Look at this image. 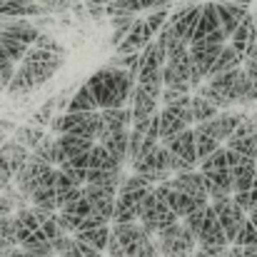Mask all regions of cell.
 <instances>
[{
	"mask_svg": "<svg viewBox=\"0 0 257 257\" xmlns=\"http://www.w3.org/2000/svg\"><path fill=\"white\" fill-rule=\"evenodd\" d=\"M65 63V55L63 53H53V50H45V48H35L30 45V50L25 53L20 68L15 70L10 85H8V95L10 97H18V95H30L33 90L43 87Z\"/></svg>",
	"mask_w": 257,
	"mask_h": 257,
	"instance_id": "obj_1",
	"label": "cell"
},
{
	"mask_svg": "<svg viewBox=\"0 0 257 257\" xmlns=\"http://www.w3.org/2000/svg\"><path fill=\"white\" fill-rule=\"evenodd\" d=\"M135 85H138V78H133L125 68H117V65L100 68L87 80V87L92 90L100 110H105V107H125Z\"/></svg>",
	"mask_w": 257,
	"mask_h": 257,
	"instance_id": "obj_2",
	"label": "cell"
},
{
	"mask_svg": "<svg viewBox=\"0 0 257 257\" xmlns=\"http://www.w3.org/2000/svg\"><path fill=\"white\" fill-rule=\"evenodd\" d=\"M50 130H53L55 135L73 133V135H83V138L97 140L107 127H105V117H102V112L90 110V112H60L58 117H53Z\"/></svg>",
	"mask_w": 257,
	"mask_h": 257,
	"instance_id": "obj_3",
	"label": "cell"
},
{
	"mask_svg": "<svg viewBox=\"0 0 257 257\" xmlns=\"http://www.w3.org/2000/svg\"><path fill=\"white\" fill-rule=\"evenodd\" d=\"M175 222H180V215L153 190V192L143 200V205H140V225L145 227V232L153 235V237H158L160 230L170 227Z\"/></svg>",
	"mask_w": 257,
	"mask_h": 257,
	"instance_id": "obj_4",
	"label": "cell"
},
{
	"mask_svg": "<svg viewBox=\"0 0 257 257\" xmlns=\"http://www.w3.org/2000/svg\"><path fill=\"white\" fill-rule=\"evenodd\" d=\"M158 247L163 257H192L197 250V237L185 227V222H175L158 232Z\"/></svg>",
	"mask_w": 257,
	"mask_h": 257,
	"instance_id": "obj_5",
	"label": "cell"
},
{
	"mask_svg": "<svg viewBox=\"0 0 257 257\" xmlns=\"http://www.w3.org/2000/svg\"><path fill=\"white\" fill-rule=\"evenodd\" d=\"M160 120H163V138H160V143H168L177 133L187 130V127L195 122V115H192V95L187 92V95L177 97L175 102H168V105L160 110Z\"/></svg>",
	"mask_w": 257,
	"mask_h": 257,
	"instance_id": "obj_6",
	"label": "cell"
},
{
	"mask_svg": "<svg viewBox=\"0 0 257 257\" xmlns=\"http://www.w3.org/2000/svg\"><path fill=\"white\" fill-rule=\"evenodd\" d=\"M133 172L153 180L155 185L163 182V180H170V168H168V145L165 143H158V148L148 155H140L133 165Z\"/></svg>",
	"mask_w": 257,
	"mask_h": 257,
	"instance_id": "obj_7",
	"label": "cell"
},
{
	"mask_svg": "<svg viewBox=\"0 0 257 257\" xmlns=\"http://www.w3.org/2000/svg\"><path fill=\"white\" fill-rule=\"evenodd\" d=\"M212 207L217 210V217H220V222H222V227H225V235H227V242L232 245L235 240H237V232H240V227L245 225V210L232 200V195L230 197H220V200H212Z\"/></svg>",
	"mask_w": 257,
	"mask_h": 257,
	"instance_id": "obj_8",
	"label": "cell"
},
{
	"mask_svg": "<svg viewBox=\"0 0 257 257\" xmlns=\"http://www.w3.org/2000/svg\"><path fill=\"white\" fill-rule=\"evenodd\" d=\"M55 185H58V168H50V170L38 180V185L33 187V192H30V205L58 212L60 207H58V187H55Z\"/></svg>",
	"mask_w": 257,
	"mask_h": 257,
	"instance_id": "obj_9",
	"label": "cell"
},
{
	"mask_svg": "<svg viewBox=\"0 0 257 257\" xmlns=\"http://www.w3.org/2000/svg\"><path fill=\"white\" fill-rule=\"evenodd\" d=\"M83 192H85L87 200L92 202L95 212H100V215H105L107 220H112L120 187H115V185H92V182H85V185H83Z\"/></svg>",
	"mask_w": 257,
	"mask_h": 257,
	"instance_id": "obj_10",
	"label": "cell"
},
{
	"mask_svg": "<svg viewBox=\"0 0 257 257\" xmlns=\"http://www.w3.org/2000/svg\"><path fill=\"white\" fill-rule=\"evenodd\" d=\"M197 245H212V247H227L230 245L227 235H225V227H222L212 202L205 207V222H202V230L197 235Z\"/></svg>",
	"mask_w": 257,
	"mask_h": 257,
	"instance_id": "obj_11",
	"label": "cell"
},
{
	"mask_svg": "<svg viewBox=\"0 0 257 257\" xmlns=\"http://www.w3.org/2000/svg\"><path fill=\"white\" fill-rule=\"evenodd\" d=\"M172 185L177 187V190H182V192H187V195H192L202 207H207L212 200H210V192H207V185H205V175L202 170H187V172H177L175 177H172Z\"/></svg>",
	"mask_w": 257,
	"mask_h": 257,
	"instance_id": "obj_12",
	"label": "cell"
},
{
	"mask_svg": "<svg viewBox=\"0 0 257 257\" xmlns=\"http://www.w3.org/2000/svg\"><path fill=\"white\" fill-rule=\"evenodd\" d=\"M245 117V112H220L217 117L212 120H205V122H197L195 130H202L212 138H217L220 143H227V138L235 133V127L240 125V120Z\"/></svg>",
	"mask_w": 257,
	"mask_h": 257,
	"instance_id": "obj_13",
	"label": "cell"
},
{
	"mask_svg": "<svg viewBox=\"0 0 257 257\" xmlns=\"http://www.w3.org/2000/svg\"><path fill=\"white\" fill-rule=\"evenodd\" d=\"M50 168H55V165H50V163H45V160H40V158H35L33 153H30V158H28V163L20 168V172L15 175V185H18V190L30 200V192H33V187L38 185V180L45 175V172L50 170Z\"/></svg>",
	"mask_w": 257,
	"mask_h": 257,
	"instance_id": "obj_14",
	"label": "cell"
},
{
	"mask_svg": "<svg viewBox=\"0 0 257 257\" xmlns=\"http://www.w3.org/2000/svg\"><path fill=\"white\" fill-rule=\"evenodd\" d=\"M97 143H102L117 160L130 163V127H117V130H105Z\"/></svg>",
	"mask_w": 257,
	"mask_h": 257,
	"instance_id": "obj_15",
	"label": "cell"
},
{
	"mask_svg": "<svg viewBox=\"0 0 257 257\" xmlns=\"http://www.w3.org/2000/svg\"><path fill=\"white\" fill-rule=\"evenodd\" d=\"M95 148L92 138H83V135H73V133H63L58 135V165L68 158H75L80 153H87Z\"/></svg>",
	"mask_w": 257,
	"mask_h": 257,
	"instance_id": "obj_16",
	"label": "cell"
},
{
	"mask_svg": "<svg viewBox=\"0 0 257 257\" xmlns=\"http://www.w3.org/2000/svg\"><path fill=\"white\" fill-rule=\"evenodd\" d=\"M155 33L148 28V23L145 20H135V25L130 28V33L125 35V40L115 48L120 55H127V53H140L148 43H150V38H153Z\"/></svg>",
	"mask_w": 257,
	"mask_h": 257,
	"instance_id": "obj_17",
	"label": "cell"
},
{
	"mask_svg": "<svg viewBox=\"0 0 257 257\" xmlns=\"http://www.w3.org/2000/svg\"><path fill=\"white\" fill-rule=\"evenodd\" d=\"M255 43H257V15L250 13V15L237 25V30L230 35V45H235V50L245 58L247 50H250Z\"/></svg>",
	"mask_w": 257,
	"mask_h": 257,
	"instance_id": "obj_18",
	"label": "cell"
},
{
	"mask_svg": "<svg viewBox=\"0 0 257 257\" xmlns=\"http://www.w3.org/2000/svg\"><path fill=\"white\" fill-rule=\"evenodd\" d=\"M165 145L170 148L175 155L185 158L187 163L200 165V160H197V138H195V130H190V127H187V130L177 133V135H175V138H170Z\"/></svg>",
	"mask_w": 257,
	"mask_h": 257,
	"instance_id": "obj_19",
	"label": "cell"
},
{
	"mask_svg": "<svg viewBox=\"0 0 257 257\" xmlns=\"http://www.w3.org/2000/svg\"><path fill=\"white\" fill-rule=\"evenodd\" d=\"M222 48H225V45L190 43V55H192V63H195V68H197V70L205 75V80H207V75H210V70H212V65H215L217 55L222 53Z\"/></svg>",
	"mask_w": 257,
	"mask_h": 257,
	"instance_id": "obj_20",
	"label": "cell"
},
{
	"mask_svg": "<svg viewBox=\"0 0 257 257\" xmlns=\"http://www.w3.org/2000/svg\"><path fill=\"white\" fill-rule=\"evenodd\" d=\"M217 13H220L222 30H225L227 35H232V33L237 30V25L250 15V8L237 5V3H230V0H217Z\"/></svg>",
	"mask_w": 257,
	"mask_h": 257,
	"instance_id": "obj_21",
	"label": "cell"
},
{
	"mask_svg": "<svg viewBox=\"0 0 257 257\" xmlns=\"http://www.w3.org/2000/svg\"><path fill=\"white\" fill-rule=\"evenodd\" d=\"M222 28L220 23V13H217V3H202V13H200V23H197V30H195V40H202L205 35H210L212 30Z\"/></svg>",
	"mask_w": 257,
	"mask_h": 257,
	"instance_id": "obj_22",
	"label": "cell"
},
{
	"mask_svg": "<svg viewBox=\"0 0 257 257\" xmlns=\"http://www.w3.org/2000/svg\"><path fill=\"white\" fill-rule=\"evenodd\" d=\"M140 220V202L133 200L130 195L120 192L117 202H115V212H112V222H135Z\"/></svg>",
	"mask_w": 257,
	"mask_h": 257,
	"instance_id": "obj_23",
	"label": "cell"
},
{
	"mask_svg": "<svg viewBox=\"0 0 257 257\" xmlns=\"http://www.w3.org/2000/svg\"><path fill=\"white\" fill-rule=\"evenodd\" d=\"M242 63H245V58L235 50V45H225L222 53L217 55V60H215V65H212V70H210L207 78H212V75H217V73H227V70L242 68Z\"/></svg>",
	"mask_w": 257,
	"mask_h": 257,
	"instance_id": "obj_24",
	"label": "cell"
},
{
	"mask_svg": "<svg viewBox=\"0 0 257 257\" xmlns=\"http://www.w3.org/2000/svg\"><path fill=\"white\" fill-rule=\"evenodd\" d=\"M102 117H105V127L107 130H117V127H133V107L125 105V107H105L102 110Z\"/></svg>",
	"mask_w": 257,
	"mask_h": 257,
	"instance_id": "obj_25",
	"label": "cell"
},
{
	"mask_svg": "<svg viewBox=\"0 0 257 257\" xmlns=\"http://www.w3.org/2000/svg\"><path fill=\"white\" fill-rule=\"evenodd\" d=\"M13 135H15V140L23 143L28 150H35V148L48 138V135H45V127H43V125H35V122H33V125H18V130H15Z\"/></svg>",
	"mask_w": 257,
	"mask_h": 257,
	"instance_id": "obj_26",
	"label": "cell"
},
{
	"mask_svg": "<svg viewBox=\"0 0 257 257\" xmlns=\"http://www.w3.org/2000/svg\"><path fill=\"white\" fill-rule=\"evenodd\" d=\"M90 110H100V105H97L92 90L85 83V85H80L75 90V95H73V100H70V105H68L65 112H90Z\"/></svg>",
	"mask_w": 257,
	"mask_h": 257,
	"instance_id": "obj_27",
	"label": "cell"
},
{
	"mask_svg": "<svg viewBox=\"0 0 257 257\" xmlns=\"http://www.w3.org/2000/svg\"><path fill=\"white\" fill-rule=\"evenodd\" d=\"M192 115H195V125L197 122H205V120H212V117H217L220 115V107L215 105V102H210L207 97H202V95H192Z\"/></svg>",
	"mask_w": 257,
	"mask_h": 257,
	"instance_id": "obj_28",
	"label": "cell"
},
{
	"mask_svg": "<svg viewBox=\"0 0 257 257\" xmlns=\"http://www.w3.org/2000/svg\"><path fill=\"white\" fill-rule=\"evenodd\" d=\"M110 232H112V227L102 225V227H92V230H80V232H75V237L87 242V245H92V247H97V250H105L107 240H110Z\"/></svg>",
	"mask_w": 257,
	"mask_h": 257,
	"instance_id": "obj_29",
	"label": "cell"
},
{
	"mask_svg": "<svg viewBox=\"0 0 257 257\" xmlns=\"http://www.w3.org/2000/svg\"><path fill=\"white\" fill-rule=\"evenodd\" d=\"M227 148H230V150H237V153L245 155V158L257 160V133L245 135V138H230V140H227Z\"/></svg>",
	"mask_w": 257,
	"mask_h": 257,
	"instance_id": "obj_30",
	"label": "cell"
},
{
	"mask_svg": "<svg viewBox=\"0 0 257 257\" xmlns=\"http://www.w3.org/2000/svg\"><path fill=\"white\" fill-rule=\"evenodd\" d=\"M35 158H40V160H45V163H50V165H55L58 168V138H53V135H48L35 150H30Z\"/></svg>",
	"mask_w": 257,
	"mask_h": 257,
	"instance_id": "obj_31",
	"label": "cell"
},
{
	"mask_svg": "<svg viewBox=\"0 0 257 257\" xmlns=\"http://www.w3.org/2000/svg\"><path fill=\"white\" fill-rule=\"evenodd\" d=\"M195 138H197V160H200V163H202L205 158H210V155L220 148V140L212 138V135H207V133H202V130H195Z\"/></svg>",
	"mask_w": 257,
	"mask_h": 257,
	"instance_id": "obj_32",
	"label": "cell"
},
{
	"mask_svg": "<svg viewBox=\"0 0 257 257\" xmlns=\"http://www.w3.org/2000/svg\"><path fill=\"white\" fill-rule=\"evenodd\" d=\"M20 250L33 252V255H58V252H55V245H53L45 235H38V237H33V240L23 242V245H20Z\"/></svg>",
	"mask_w": 257,
	"mask_h": 257,
	"instance_id": "obj_33",
	"label": "cell"
},
{
	"mask_svg": "<svg viewBox=\"0 0 257 257\" xmlns=\"http://www.w3.org/2000/svg\"><path fill=\"white\" fill-rule=\"evenodd\" d=\"M105 10H107V18H112V15H122V13H140L143 5H140V0H110Z\"/></svg>",
	"mask_w": 257,
	"mask_h": 257,
	"instance_id": "obj_34",
	"label": "cell"
},
{
	"mask_svg": "<svg viewBox=\"0 0 257 257\" xmlns=\"http://www.w3.org/2000/svg\"><path fill=\"white\" fill-rule=\"evenodd\" d=\"M232 245H242V247H250V245H257V225L247 217L245 220V225L240 227V232H237V240L232 242Z\"/></svg>",
	"mask_w": 257,
	"mask_h": 257,
	"instance_id": "obj_35",
	"label": "cell"
},
{
	"mask_svg": "<svg viewBox=\"0 0 257 257\" xmlns=\"http://www.w3.org/2000/svg\"><path fill=\"white\" fill-rule=\"evenodd\" d=\"M13 75H15V63H13L10 55L0 48V90H8Z\"/></svg>",
	"mask_w": 257,
	"mask_h": 257,
	"instance_id": "obj_36",
	"label": "cell"
},
{
	"mask_svg": "<svg viewBox=\"0 0 257 257\" xmlns=\"http://www.w3.org/2000/svg\"><path fill=\"white\" fill-rule=\"evenodd\" d=\"M168 20H170V5H168V8H155V10L145 18V23H148V28H150L153 33H160Z\"/></svg>",
	"mask_w": 257,
	"mask_h": 257,
	"instance_id": "obj_37",
	"label": "cell"
},
{
	"mask_svg": "<svg viewBox=\"0 0 257 257\" xmlns=\"http://www.w3.org/2000/svg\"><path fill=\"white\" fill-rule=\"evenodd\" d=\"M182 222H185V227H187L190 232H195V237H197L200 230H202V222H205V207H197L195 212H190L187 217H182Z\"/></svg>",
	"mask_w": 257,
	"mask_h": 257,
	"instance_id": "obj_38",
	"label": "cell"
},
{
	"mask_svg": "<svg viewBox=\"0 0 257 257\" xmlns=\"http://www.w3.org/2000/svg\"><path fill=\"white\" fill-rule=\"evenodd\" d=\"M168 168H170V172H187V170H195L197 165H192V163H187L185 158H180V155H175L170 148H168Z\"/></svg>",
	"mask_w": 257,
	"mask_h": 257,
	"instance_id": "obj_39",
	"label": "cell"
},
{
	"mask_svg": "<svg viewBox=\"0 0 257 257\" xmlns=\"http://www.w3.org/2000/svg\"><path fill=\"white\" fill-rule=\"evenodd\" d=\"M33 45H35V48H45V50H53V53H63V55H65L63 45H60L53 35H48V33H40V35H38V40H35Z\"/></svg>",
	"mask_w": 257,
	"mask_h": 257,
	"instance_id": "obj_40",
	"label": "cell"
},
{
	"mask_svg": "<svg viewBox=\"0 0 257 257\" xmlns=\"http://www.w3.org/2000/svg\"><path fill=\"white\" fill-rule=\"evenodd\" d=\"M107 257H125V247L120 242V237L115 232H110V240H107V247H105Z\"/></svg>",
	"mask_w": 257,
	"mask_h": 257,
	"instance_id": "obj_41",
	"label": "cell"
},
{
	"mask_svg": "<svg viewBox=\"0 0 257 257\" xmlns=\"http://www.w3.org/2000/svg\"><path fill=\"white\" fill-rule=\"evenodd\" d=\"M78 87L80 85H70L55 95V97H58V112H65V110H68V105H70V100H73V92H75Z\"/></svg>",
	"mask_w": 257,
	"mask_h": 257,
	"instance_id": "obj_42",
	"label": "cell"
},
{
	"mask_svg": "<svg viewBox=\"0 0 257 257\" xmlns=\"http://www.w3.org/2000/svg\"><path fill=\"white\" fill-rule=\"evenodd\" d=\"M245 70H247V75L257 80V43L247 50V55H245Z\"/></svg>",
	"mask_w": 257,
	"mask_h": 257,
	"instance_id": "obj_43",
	"label": "cell"
},
{
	"mask_svg": "<svg viewBox=\"0 0 257 257\" xmlns=\"http://www.w3.org/2000/svg\"><path fill=\"white\" fill-rule=\"evenodd\" d=\"M232 200H235L245 212H252V195H250V190H237V192H232Z\"/></svg>",
	"mask_w": 257,
	"mask_h": 257,
	"instance_id": "obj_44",
	"label": "cell"
},
{
	"mask_svg": "<svg viewBox=\"0 0 257 257\" xmlns=\"http://www.w3.org/2000/svg\"><path fill=\"white\" fill-rule=\"evenodd\" d=\"M190 90H185V87H165L163 90V102L168 105V102H175L177 97H182V95H187Z\"/></svg>",
	"mask_w": 257,
	"mask_h": 257,
	"instance_id": "obj_45",
	"label": "cell"
},
{
	"mask_svg": "<svg viewBox=\"0 0 257 257\" xmlns=\"http://www.w3.org/2000/svg\"><path fill=\"white\" fill-rule=\"evenodd\" d=\"M15 202L8 197V195H0V217H10L13 212H15Z\"/></svg>",
	"mask_w": 257,
	"mask_h": 257,
	"instance_id": "obj_46",
	"label": "cell"
},
{
	"mask_svg": "<svg viewBox=\"0 0 257 257\" xmlns=\"http://www.w3.org/2000/svg\"><path fill=\"white\" fill-rule=\"evenodd\" d=\"M75 245H78V250L83 252V257H102V255H100L102 250H97V247L87 245V242H83V240H78V237H75Z\"/></svg>",
	"mask_w": 257,
	"mask_h": 257,
	"instance_id": "obj_47",
	"label": "cell"
},
{
	"mask_svg": "<svg viewBox=\"0 0 257 257\" xmlns=\"http://www.w3.org/2000/svg\"><path fill=\"white\" fill-rule=\"evenodd\" d=\"M222 257H245V247L242 245H227Z\"/></svg>",
	"mask_w": 257,
	"mask_h": 257,
	"instance_id": "obj_48",
	"label": "cell"
},
{
	"mask_svg": "<svg viewBox=\"0 0 257 257\" xmlns=\"http://www.w3.org/2000/svg\"><path fill=\"white\" fill-rule=\"evenodd\" d=\"M0 127H3L5 133H15V130H18V125L10 122V120H0Z\"/></svg>",
	"mask_w": 257,
	"mask_h": 257,
	"instance_id": "obj_49",
	"label": "cell"
},
{
	"mask_svg": "<svg viewBox=\"0 0 257 257\" xmlns=\"http://www.w3.org/2000/svg\"><path fill=\"white\" fill-rule=\"evenodd\" d=\"M230 3H237V5H245V8H250L255 0H230Z\"/></svg>",
	"mask_w": 257,
	"mask_h": 257,
	"instance_id": "obj_50",
	"label": "cell"
},
{
	"mask_svg": "<svg viewBox=\"0 0 257 257\" xmlns=\"http://www.w3.org/2000/svg\"><path fill=\"white\" fill-rule=\"evenodd\" d=\"M250 220H252V222H255V225H257V207H255V210H252V212H250Z\"/></svg>",
	"mask_w": 257,
	"mask_h": 257,
	"instance_id": "obj_51",
	"label": "cell"
},
{
	"mask_svg": "<svg viewBox=\"0 0 257 257\" xmlns=\"http://www.w3.org/2000/svg\"><path fill=\"white\" fill-rule=\"evenodd\" d=\"M3 143H5V130L0 127V148H3Z\"/></svg>",
	"mask_w": 257,
	"mask_h": 257,
	"instance_id": "obj_52",
	"label": "cell"
},
{
	"mask_svg": "<svg viewBox=\"0 0 257 257\" xmlns=\"http://www.w3.org/2000/svg\"><path fill=\"white\" fill-rule=\"evenodd\" d=\"M252 187H257V170H255V185H252Z\"/></svg>",
	"mask_w": 257,
	"mask_h": 257,
	"instance_id": "obj_53",
	"label": "cell"
},
{
	"mask_svg": "<svg viewBox=\"0 0 257 257\" xmlns=\"http://www.w3.org/2000/svg\"><path fill=\"white\" fill-rule=\"evenodd\" d=\"M0 190H3V187H0Z\"/></svg>",
	"mask_w": 257,
	"mask_h": 257,
	"instance_id": "obj_54",
	"label": "cell"
}]
</instances>
